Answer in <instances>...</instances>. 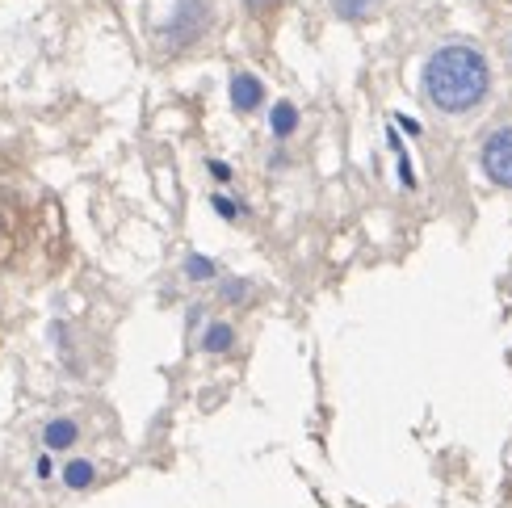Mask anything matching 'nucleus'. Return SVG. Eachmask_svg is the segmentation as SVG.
Segmentation results:
<instances>
[{
	"label": "nucleus",
	"mask_w": 512,
	"mask_h": 508,
	"mask_svg": "<svg viewBox=\"0 0 512 508\" xmlns=\"http://www.w3.org/2000/svg\"><path fill=\"white\" fill-rule=\"evenodd\" d=\"M492 89V72H487L483 51L450 42V47L433 51L424 63V97H429L441 114H471L475 105Z\"/></svg>",
	"instance_id": "1"
},
{
	"label": "nucleus",
	"mask_w": 512,
	"mask_h": 508,
	"mask_svg": "<svg viewBox=\"0 0 512 508\" xmlns=\"http://www.w3.org/2000/svg\"><path fill=\"white\" fill-rule=\"evenodd\" d=\"M479 160H483V173L492 177L496 185L512 189V122L508 126H496V131L483 139Z\"/></svg>",
	"instance_id": "2"
},
{
	"label": "nucleus",
	"mask_w": 512,
	"mask_h": 508,
	"mask_svg": "<svg viewBox=\"0 0 512 508\" xmlns=\"http://www.w3.org/2000/svg\"><path fill=\"white\" fill-rule=\"evenodd\" d=\"M261 97H265V89H261V80L256 76H248V72L231 76V105H236V110H256Z\"/></svg>",
	"instance_id": "3"
},
{
	"label": "nucleus",
	"mask_w": 512,
	"mask_h": 508,
	"mask_svg": "<svg viewBox=\"0 0 512 508\" xmlns=\"http://www.w3.org/2000/svg\"><path fill=\"white\" fill-rule=\"evenodd\" d=\"M231 345H236V328H231V324H210L206 332H202V349L206 353H227Z\"/></svg>",
	"instance_id": "4"
},
{
	"label": "nucleus",
	"mask_w": 512,
	"mask_h": 508,
	"mask_svg": "<svg viewBox=\"0 0 512 508\" xmlns=\"http://www.w3.org/2000/svg\"><path fill=\"white\" fill-rule=\"evenodd\" d=\"M42 441H47V450H68L76 441V425L72 420H51L47 433H42Z\"/></svg>",
	"instance_id": "5"
},
{
	"label": "nucleus",
	"mask_w": 512,
	"mask_h": 508,
	"mask_svg": "<svg viewBox=\"0 0 512 508\" xmlns=\"http://www.w3.org/2000/svg\"><path fill=\"white\" fill-rule=\"evenodd\" d=\"M269 126H273V135H277V139H286L294 126H298V110H294L290 101H277V105H273V114H269Z\"/></svg>",
	"instance_id": "6"
},
{
	"label": "nucleus",
	"mask_w": 512,
	"mask_h": 508,
	"mask_svg": "<svg viewBox=\"0 0 512 508\" xmlns=\"http://www.w3.org/2000/svg\"><path fill=\"white\" fill-rule=\"evenodd\" d=\"M382 5V0H332V9L345 17V21H357V17H366V13H374Z\"/></svg>",
	"instance_id": "7"
},
{
	"label": "nucleus",
	"mask_w": 512,
	"mask_h": 508,
	"mask_svg": "<svg viewBox=\"0 0 512 508\" xmlns=\"http://www.w3.org/2000/svg\"><path fill=\"white\" fill-rule=\"evenodd\" d=\"M63 483H68V488H89L93 483V462H68V471H63Z\"/></svg>",
	"instance_id": "8"
},
{
	"label": "nucleus",
	"mask_w": 512,
	"mask_h": 508,
	"mask_svg": "<svg viewBox=\"0 0 512 508\" xmlns=\"http://www.w3.org/2000/svg\"><path fill=\"white\" fill-rule=\"evenodd\" d=\"M185 273L194 282H206V278H215V261H206V257H189L185 261Z\"/></svg>",
	"instance_id": "9"
},
{
	"label": "nucleus",
	"mask_w": 512,
	"mask_h": 508,
	"mask_svg": "<svg viewBox=\"0 0 512 508\" xmlns=\"http://www.w3.org/2000/svg\"><path fill=\"white\" fill-rule=\"evenodd\" d=\"M215 210H219L223 219H236V215H240V206H236V202H227V198H215Z\"/></svg>",
	"instance_id": "10"
},
{
	"label": "nucleus",
	"mask_w": 512,
	"mask_h": 508,
	"mask_svg": "<svg viewBox=\"0 0 512 508\" xmlns=\"http://www.w3.org/2000/svg\"><path fill=\"white\" fill-rule=\"evenodd\" d=\"M210 173H215V181H231V168L219 164V160H210Z\"/></svg>",
	"instance_id": "11"
},
{
	"label": "nucleus",
	"mask_w": 512,
	"mask_h": 508,
	"mask_svg": "<svg viewBox=\"0 0 512 508\" xmlns=\"http://www.w3.org/2000/svg\"><path fill=\"white\" fill-rule=\"evenodd\" d=\"M244 5H248V9H256V13H265L269 5H277V0H244Z\"/></svg>",
	"instance_id": "12"
}]
</instances>
